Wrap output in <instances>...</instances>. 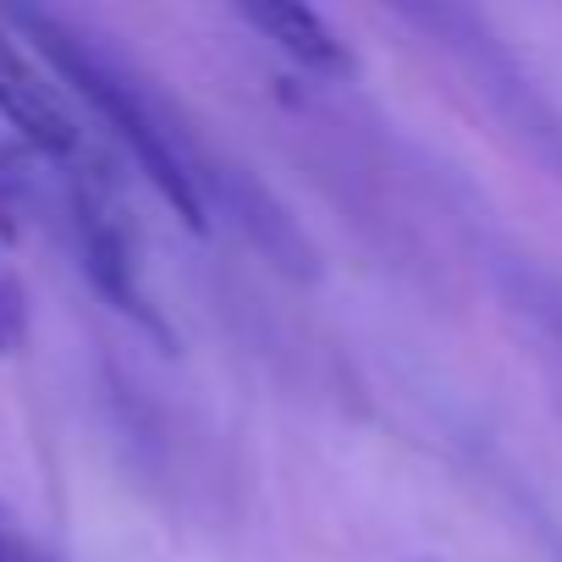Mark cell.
<instances>
[{
    "label": "cell",
    "mask_w": 562,
    "mask_h": 562,
    "mask_svg": "<svg viewBox=\"0 0 562 562\" xmlns=\"http://www.w3.org/2000/svg\"><path fill=\"white\" fill-rule=\"evenodd\" d=\"M29 342V293L23 276L0 259V353H18Z\"/></svg>",
    "instance_id": "cell-5"
},
{
    "label": "cell",
    "mask_w": 562,
    "mask_h": 562,
    "mask_svg": "<svg viewBox=\"0 0 562 562\" xmlns=\"http://www.w3.org/2000/svg\"><path fill=\"white\" fill-rule=\"evenodd\" d=\"M12 23L29 34V45L50 61V72L61 78V89L89 105V116L116 138V149L144 171V182L166 199V210L188 226L204 232L210 226V204H204V177L193 171V160L182 155L171 122L155 111V100L94 45H83L72 29H61L56 18H45L29 0H12Z\"/></svg>",
    "instance_id": "cell-1"
},
{
    "label": "cell",
    "mask_w": 562,
    "mask_h": 562,
    "mask_svg": "<svg viewBox=\"0 0 562 562\" xmlns=\"http://www.w3.org/2000/svg\"><path fill=\"white\" fill-rule=\"evenodd\" d=\"M226 7L293 67H304L315 78H348L353 72V50L342 45V34L331 29V18L315 0H226Z\"/></svg>",
    "instance_id": "cell-4"
},
{
    "label": "cell",
    "mask_w": 562,
    "mask_h": 562,
    "mask_svg": "<svg viewBox=\"0 0 562 562\" xmlns=\"http://www.w3.org/2000/svg\"><path fill=\"white\" fill-rule=\"evenodd\" d=\"M0 122L23 138V149H34L67 177L100 166L61 78L7 12H0Z\"/></svg>",
    "instance_id": "cell-2"
},
{
    "label": "cell",
    "mask_w": 562,
    "mask_h": 562,
    "mask_svg": "<svg viewBox=\"0 0 562 562\" xmlns=\"http://www.w3.org/2000/svg\"><path fill=\"white\" fill-rule=\"evenodd\" d=\"M67 204H72L78 259H83V276L94 281V293H100L111 310L133 315L144 331L166 337V326H160V315H155V304H149V293H144L138 237H133V226H127V210H122V199H116L105 166L67 177Z\"/></svg>",
    "instance_id": "cell-3"
},
{
    "label": "cell",
    "mask_w": 562,
    "mask_h": 562,
    "mask_svg": "<svg viewBox=\"0 0 562 562\" xmlns=\"http://www.w3.org/2000/svg\"><path fill=\"white\" fill-rule=\"evenodd\" d=\"M18 540H12V529H7V518H0V562H18Z\"/></svg>",
    "instance_id": "cell-6"
},
{
    "label": "cell",
    "mask_w": 562,
    "mask_h": 562,
    "mask_svg": "<svg viewBox=\"0 0 562 562\" xmlns=\"http://www.w3.org/2000/svg\"><path fill=\"white\" fill-rule=\"evenodd\" d=\"M18 562H56V557H45V551H29V546H23V551H18Z\"/></svg>",
    "instance_id": "cell-7"
}]
</instances>
